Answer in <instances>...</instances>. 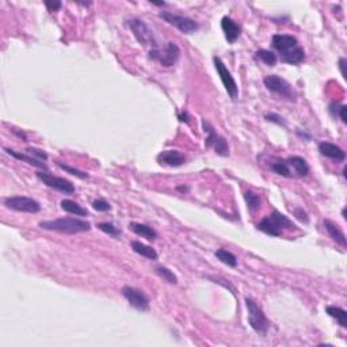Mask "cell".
Instances as JSON below:
<instances>
[{"label":"cell","instance_id":"6da1fadb","mask_svg":"<svg viewBox=\"0 0 347 347\" xmlns=\"http://www.w3.org/2000/svg\"><path fill=\"white\" fill-rule=\"evenodd\" d=\"M271 45L280 53L282 61L286 64L297 65L305 58V52L298 44V40L290 34H274Z\"/></svg>","mask_w":347,"mask_h":347},{"label":"cell","instance_id":"7a4b0ae2","mask_svg":"<svg viewBox=\"0 0 347 347\" xmlns=\"http://www.w3.org/2000/svg\"><path fill=\"white\" fill-rule=\"evenodd\" d=\"M40 228L50 232H58L65 235H76L91 231V224L87 220L75 219V217H61V219L46 220L38 224Z\"/></svg>","mask_w":347,"mask_h":347},{"label":"cell","instance_id":"3957f363","mask_svg":"<svg viewBox=\"0 0 347 347\" xmlns=\"http://www.w3.org/2000/svg\"><path fill=\"white\" fill-rule=\"evenodd\" d=\"M294 228L296 225L293 221L288 216L282 215L281 212L278 211H274L271 215L266 216L265 219L260 220V223L258 224V229L260 232L269 236H274V237H280L284 231H290Z\"/></svg>","mask_w":347,"mask_h":347},{"label":"cell","instance_id":"277c9868","mask_svg":"<svg viewBox=\"0 0 347 347\" xmlns=\"http://www.w3.org/2000/svg\"><path fill=\"white\" fill-rule=\"evenodd\" d=\"M244 302H246V306H247L248 323H250L251 328L260 336H266L267 331H269L270 323L267 318H266L263 309L258 305V302L255 300H252L250 297H246Z\"/></svg>","mask_w":347,"mask_h":347},{"label":"cell","instance_id":"5b68a950","mask_svg":"<svg viewBox=\"0 0 347 347\" xmlns=\"http://www.w3.org/2000/svg\"><path fill=\"white\" fill-rule=\"evenodd\" d=\"M263 84H265V87L270 92L281 96L282 99L288 100V102H296L297 94L294 91L293 86L288 80L281 78V76H278V75H267L263 79Z\"/></svg>","mask_w":347,"mask_h":347},{"label":"cell","instance_id":"8992f818","mask_svg":"<svg viewBox=\"0 0 347 347\" xmlns=\"http://www.w3.org/2000/svg\"><path fill=\"white\" fill-rule=\"evenodd\" d=\"M179 57H181V49L175 42H167L164 46H157L155 49L149 50V58L165 68L175 65Z\"/></svg>","mask_w":347,"mask_h":347},{"label":"cell","instance_id":"52a82bcc","mask_svg":"<svg viewBox=\"0 0 347 347\" xmlns=\"http://www.w3.org/2000/svg\"><path fill=\"white\" fill-rule=\"evenodd\" d=\"M128 26L129 29L133 31L137 41L140 42L143 46H149L151 49H155L157 46H160L152 29L143 19H140V18H130V19H128Z\"/></svg>","mask_w":347,"mask_h":347},{"label":"cell","instance_id":"ba28073f","mask_svg":"<svg viewBox=\"0 0 347 347\" xmlns=\"http://www.w3.org/2000/svg\"><path fill=\"white\" fill-rule=\"evenodd\" d=\"M202 128L203 130H205V133L207 134L206 140H205L206 148H213L215 149L216 155H219V156L221 157L229 156V145H228L227 138L216 132V129L213 128L206 120H203V118Z\"/></svg>","mask_w":347,"mask_h":347},{"label":"cell","instance_id":"9c48e42d","mask_svg":"<svg viewBox=\"0 0 347 347\" xmlns=\"http://www.w3.org/2000/svg\"><path fill=\"white\" fill-rule=\"evenodd\" d=\"M159 18H161L163 21L169 23V25L175 26L177 29L181 30L185 34H193L199 29V25L194 19L183 17V15H177V14L169 13V11H160Z\"/></svg>","mask_w":347,"mask_h":347},{"label":"cell","instance_id":"30bf717a","mask_svg":"<svg viewBox=\"0 0 347 347\" xmlns=\"http://www.w3.org/2000/svg\"><path fill=\"white\" fill-rule=\"evenodd\" d=\"M5 205L11 211L23 212V213H38L41 211V205L31 197H23V195H14L5 198Z\"/></svg>","mask_w":347,"mask_h":347},{"label":"cell","instance_id":"8fae6325","mask_svg":"<svg viewBox=\"0 0 347 347\" xmlns=\"http://www.w3.org/2000/svg\"><path fill=\"white\" fill-rule=\"evenodd\" d=\"M213 62H215V68L217 71V74H219L220 80L223 83V86L225 87V91L228 92V95L231 96V99L235 100L237 98V95H239V87L236 84L235 79H233L232 74L227 68V65L224 64L221 57L215 56L213 57Z\"/></svg>","mask_w":347,"mask_h":347},{"label":"cell","instance_id":"7c38bea8","mask_svg":"<svg viewBox=\"0 0 347 347\" xmlns=\"http://www.w3.org/2000/svg\"><path fill=\"white\" fill-rule=\"evenodd\" d=\"M37 178L41 181L44 185H46L50 189L53 190H57L62 194H74L75 193V186L74 183L68 181V179L58 178V177H54L49 171H38Z\"/></svg>","mask_w":347,"mask_h":347},{"label":"cell","instance_id":"4fadbf2b","mask_svg":"<svg viewBox=\"0 0 347 347\" xmlns=\"http://www.w3.org/2000/svg\"><path fill=\"white\" fill-rule=\"evenodd\" d=\"M121 293L134 309L141 310V312L149 309V298L147 297V294L143 290L126 285L121 289Z\"/></svg>","mask_w":347,"mask_h":347},{"label":"cell","instance_id":"5bb4252c","mask_svg":"<svg viewBox=\"0 0 347 347\" xmlns=\"http://www.w3.org/2000/svg\"><path fill=\"white\" fill-rule=\"evenodd\" d=\"M156 160L161 165H167V167H181L187 161V157L179 151L175 149H168V151H163L157 155Z\"/></svg>","mask_w":347,"mask_h":347},{"label":"cell","instance_id":"9a60e30c","mask_svg":"<svg viewBox=\"0 0 347 347\" xmlns=\"http://www.w3.org/2000/svg\"><path fill=\"white\" fill-rule=\"evenodd\" d=\"M319 152L324 157H328L331 160L335 161H344L346 160V152L343 151L339 145L328 143V141H322L319 144Z\"/></svg>","mask_w":347,"mask_h":347},{"label":"cell","instance_id":"2e32d148","mask_svg":"<svg viewBox=\"0 0 347 347\" xmlns=\"http://www.w3.org/2000/svg\"><path fill=\"white\" fill-rule=\"evenodd\" d=\"M221 29H223L228 44H235L241 34V27L237 25V22H235L229 17H224L221 19Z\"/></svg>","mask_w":347,"mask_h":347},{"label":"cell","instance_id":"e0dca14e","mask_svg":"<svg viewBox=\"0 0 347 347\" xmlns=\"http://www.w3.org/2000/svg\"><path fill=\"white\" fill-rule=\"evenodd\" d=\"M286 163L289 165L290 172L293 178H302L309 174V165L301 156H290L286 159Z\"/></svg>","mask_w":347,"mask_h":347},{"label":"cell","instance_id":"ac0fdd59","mask_svg":"<svg viewBox=\"0 0 347 347\" xmlns=\"http://www.w3.org/2000/svg\"><path fill=\"white\" fill-rule=\"evenodd\" d=\"M5 151L9 153L10 156L15 157V159H18V160L25 161V163H27V164H30V165H33V167L41 168L42 171H48V165H46L44 161L38 160V159H36L34 156H31L30 153L18 152V151H14V149H11V148H5Z\"/></svg>","mask_w":347,"mask_h":347},{"label":"cell","instance_id":"d6986e66","mask_svg":"<svg viewBox=\"0 0 347 347\" xmlns=\"http://www.w3.org/2000/svg\"><path fill=\"white\" fill-rule=\"evenodd\" d=\"M324 228H326L327 233L330 235V237L334 240L335 243L340 244L342 247H346L347 246V239L343 231L340 229L338 224L332 223L331 220H324Z\"/></svg>","mask_w":347,"mask_h":347},{"label":"cell","instance_id":"ffe728a7","mask_svg":"<svg viewBox=\"0 0 347 347\" xmlns=\"http://www.w3.org/2000/svg\"><path fill=\"white\" fill-rule=\"evenodd\" d=\"M129 229L134 232L137 236H141V237H144V239L149 240V241H153L155 239H157V232L152 227L147 225V224L130 223L129 224Z\"/></svg>","mask_w":347,"mask_h":347},{"label":"cell","instance_id":"44dd1931","mask_svg":"<svg viewBox=\"0 0 347 347\" xmlns=\"http://www.w3.org/2000/svg\"><path fill=\"white\" fill-rule=\"evenodd\" d=\"M130 246H132L133 251L143 256V258H147V259L149 260L157 259V252L155 251L151 246H147V244L141 243L138 240H133L132 243H130Z\"/></svg>","mask_w":347,"mask_h":347},{"label":"cell","instance_id":"7402d4cb","mask_svg":"<svg viewBox=\"0 0 347 347\" xmlns=\"http://www.w3.org/2000/svg\"><path fill=\"white\" fill-rule=\"evenodd\" d=\"M327 315H330L331 318L335 319L339 323V326L342 328H347V310L336 305H328L326 306Z\"/></svg>","mask_w":347,"mask_h":347},{"label":"cell","instance_id":"603a6c76","mask_svg":"<svg viewBox=\"0 0 347 347\" xmlns=\"http://www.w3.org/2000/svg\"><path fill=\"white\" fill-rule=\"evenodd\" d=\"M61 207H62V211L68 212V213H71V215L79 216V217H86V216L88 215V212H87L84 207L80 206L78 202H75V201H72V199H68V198L62 199Z\"/></svg>","mask_w":347,"mask_h":347},{"label":"cell","instance_id":"cb8c5ba5","mask_svg":"<svg viewBox=\"0 0 347 347\" xmlns=\"http://www.w3.org/2000/svg\"><path fill=\"white\" fill-rule=\"evenodd\" d=\"M244 201L247 203L248 211L251 213H256L262 206V197L252 190H247L244 193Z\"/></svg>","mask_w":347,"mask_h":347},{"label":"cell","instance_id":"d4e9b609","mask_svg":"<svg viewBox=\"0 0 347 347\" xmlns=\"http://www.w3.org/2000/svg\"><path fill=\"white\" fill-rule=\"evenodd\" d=\"M215 256L221 262V263L229 266V267H236V266H237V259H236V256L233 255L232 252L228 251V250H225V248H219V250L215 252Z\"/></svg>","mask_w":347,"mask_h":347},{"label":"cell","instance_id":"484cf974","mask_svg":"<svg viewBox=\"0 0 347 347\" xmlns=\"http://www.w3.org/2000/svg\"><path fill=\"white\" fill-rule=\"evenodd\" d=\"M155 273H156L163 281L167 282V284H171V285H177V284H178V277L174 274V271H171V270H169L168 267H165V266H156V267H155Z\"/></svg>","mask_w":347,"mask_h":347},{"label":"cell","instance_id":"4316f807","mask_svg":"<svg viewBox=\"0 0 347 347\" xmlns=\"http://www.w3.org/2000/svg\"><path fill=\"white\" fill-rule=\"evenodd\" d=\"M270 168H271V171L278 174V175L284 177V178H293V177H292V172H290L289 165H288L286 160H275L274 163L270 164Z\"/></svg>","mask_w":347,"mask_h":347},{"label":"cell","instance_id":"83f0119b","mask_svg":"<svg viewBox=\"0 0 347 347\" xmlns=\"http://www.w3.org/2000/svg\"><path fill=\"white\" fill-rule=\"evenodd\" d=\"M256 58L258 60H260L262 62H265L266 65L269 66H273L277 64V54L274 53V52H271V50H267V49H260L256 52Z\"/></svg>","mask_w":347,"mask_h":347},{"label":"cell","instance_id":"f1b7e54d","mask_svg":"<svg viewBox=\"0 0 347 347\" xmlns=\"http://www.w3.org/2000/svg\"><path fill=\"white\" fill-rule=\"evenodd\" d=\"M96 227L99 228L102 232H105V233L113 236V237H118V236L121 235L120 229H118L116 225H113L112 223H99Z\"/></svg>","mask_w":347,"mask_h":347},{"label":"cell","instance_id":"f546056e","mask_svg":"<svg viewBox=\"0 0 347 347\" xmlns=\"http://www.w3.org/2000/svg\"><path fill=\"white\" fill-rule=\"evenodd\" d=\"M57 165L61 169H64L65 172L71 174V175H75V177H78V178H80V179H88L90 178V175H88V174L83 172V171H80V169H78V168H74V167H71V165L62 164V163H57Z\"/></svg>","mask_w":347,"mask_h":347},{"label":"cell","instance_id":"4dcf8cb0","mask_svg":"<svg viewBox=\"0 0 347 347\" xmlns=\"http://www.w3.org/2000/svg\"><path fill=\"white\" fill-rule=\"evenodd\" d=\"M92 207H94V211L96 212H109L110 209H112V206H110V203L106 201V199H95L94 202H92Z\"/></svg>","mask_w":347,"mask_h":347},{"label":"cell","instance_id":"1f68e13d","mask_svg":"<svg viewBox=\"0 0 347 347\" xmlns=\"http://www.w3.org/2000/svg\"><path fill=\"white\" fill-rule=\"evenodd\" d=\"M26 152L30 153L31 156H34L36 159H38V160H41V161L48 160V155H46L45 151H42V149L34 148V147H29V148L26 149Z\"/></svg>","mask_w":347,"mask_h":347},{"label":"cell","instance_id":"d6a6232c","mask_svg":"<svg viewBox=\"0 0 347 347\" xmlns=\"http://www.w3.org/2000/svg\"><path fill=\"white\" fill-rule=\"evenodd\" d=\"M265 118L267 121H270V122H274V124L281 125V126H286V125H288V122L285 121V118L280 116V114H275V113H269V114H266Z\"/></svg>","mask_w":347,"mask_h":347},{"label":"cell","instance_id":"836d02e7","mask_svg":"<svg viewBox=\"0 0 347 347\" xmlns=\"http://www.w3.org/2000/svg\"><path fill=\"white\" fill-rule=\"evenodd\" d=\"M293 215L294 217L298 220V221H301V223H305L308 224L309 223V217H308V213H306L302 207H296L293 211Z\"/></svg>","mask_w":347,"mask_h":347},{"label":"cell","instance_id":"e575fe53","mask_svg":"<svg viewBox=\"0 0 347 347\" xmlns=\"http://www.w3.org/2000/svg\"><path fill=\"white\" fill-rule=\"evenodd\" d=\"M61 2H58V0H48V2H45V7L50 13L58 11V10L61 9Z\"/></svg>","mask_w":347,"mask_h":347},{"label":"cell","instance_id":"d590c367","mask_svg":"<svg viewBox=\"0 0 347 347\" xmlns=\"http://www.w3.org/2000/svg\"><path fill=\"white\" fill-rule=\"evenodd\" d=\"M346 110H347V108H346V105H342L340 106V109H339V112H338V117L340 118V121H342L343 124H347V118H346Z\"/></svg>","mask_w":347,"mask_h":347},{"label":"cell","instance_id":"8d00e7d4","mask_svg":"<svg viewBox=\"0 0 347 347\" xmlns=\"http://www.w3.org/2000/svg\"><path fill=\"white\" fill-rule=\"evenodd\" d=\"M346 64H347V58L346 57H340V60H339V70H340V74H342L343 78H346V71H344V68H346Z\"/></svg>","mask_w":347,"mask_h":347},{"label":"cell","instance_id":"74e56055","mask_svg":"<svg viewBox=\"0 0 347 347\" xmlns=\"http://www.w3.org/2000/svg\"><path fill=\"white\" fill-rule=\"evenodd\" d=\"M178 118H179V121H181V122H186V124H189V120H190V117H189L187 112L179 113Z\"/></svg>","mask_w":347,"mask_h":347},{"label":"cell","instance_id":"f35d334b","mask_svg":"<svg viewBox=\"0 0 347 347\" xmlns=\"http://www.w3.org/2000/svg\"><path fill=\"white\" fill-rule=\"evenodd\" d=\"M177 190L181 191V193H189V191H190V187L189 186H178L177 187Z\"/></svg>","mask_w":347,"mask_h":347},{"label":"cell","instance_id":"ab89813d","mask_svg":"<svg viewBox=\"0 0 347 347\" xmlns=\"http://www.w3.org/2000/svg\"><path fill=\"white\" fill-rule=\"evenodd\" d=\"M13 132L15 133V134H18V136L21 137V138H23V140H26V134L23 132H18L17 129H13Z\"/></svg>","mask_w":347,"mask_h":347},{"label":"cell","instance_id":"60d3db41","mask_svg":"<svg viewBox=\"0 0 347 347\" xmlns=\"http://www.w3.org/2000/svg\"><path fill=\"white\" fill-rule=\"evenodd\" d=\"M153 6H160V7H163V6H165L164 2H160V3H156V2H151Z\"/></svg>","mask_w":347,"mask_h":347}]
</instances>
